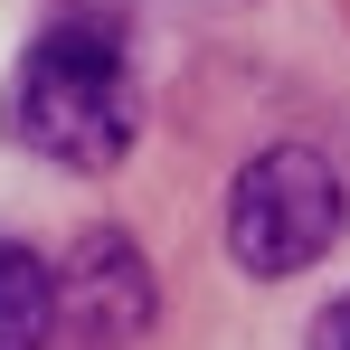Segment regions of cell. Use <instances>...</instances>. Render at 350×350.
Masks as SVG:
<instances>
[{
    "label": "cell",
    "instance_id": "1",
    "mask_svg": "<svg viewBox=\"0 0 350 350\" xmlns=\"http://www.w3.org/2000/svg\"><path fill=\"white\" fill-rule=\"evenodd\" d=\"M0 123L19 152L57 161V171H114L142 133V95H133V57H123V29L95 10H57L29 57L10 66V95Z\"/></svg>",
    "mask_w": 350,
    "mask_h": 350
},
{
    "label": "cell",
    "instance_id": "2",
    "mask_svg": "<svg viewBox=\"0 0 350 350\" xmlns=\"http://www.w3.org/2000/svg\"><path fill=\"white\" fill-rule=\"evenodd\" d=\"M350 199H341V171L312 152V142H265L228 189V256L256 275V284H284L303 265L332 256Z\"/></svg>",
    "mask_w": 350,
    "mask_h": 350
},
{
    "label": "cell",
    "instance_id": "3",
    "mask_svg": "<svg viewBox=\"0 0 350 350\" xmlns=\"http://www.w3.org/2000/svg\"><path fill=\"white\" fill-rule=\"evenodd\" d=\"M57 303L76 312V322H95V332H142V322H152V275L133 265V246H123L114 228H95L85 246H76Z\"/></svg>",
    "mask_w": 350,
    "mask_h": 350
},
{
    "label": "cell",
    "instance_id": "4",
    "mask_svg": "<svg viewBox=\"0 0 350 350\" xmlns=\"http://www.w3.org/2000/svg\"><path fill=\"white\" fill-rule=\"evenodd\" d=\"M57 341V275L29 246H0V350H48Z\"/></svg>",
    "mask_w": 350,
    "mask_h": 350
},
{
    "label": "cell",
    "instance_id": "5",
    "mask_svg": "<svg viewBox=\"0 0 350 350\" xmlns=\"http://www.w3.org/2000/svg\"><path fill=\"white\" fill-rule=\"evenodd\" d=\"M312 350H350V293L322 312V332H312Z\"/></svg>",
    "mask_w": 350,
    "mask_h": 350
}]
</instances>
